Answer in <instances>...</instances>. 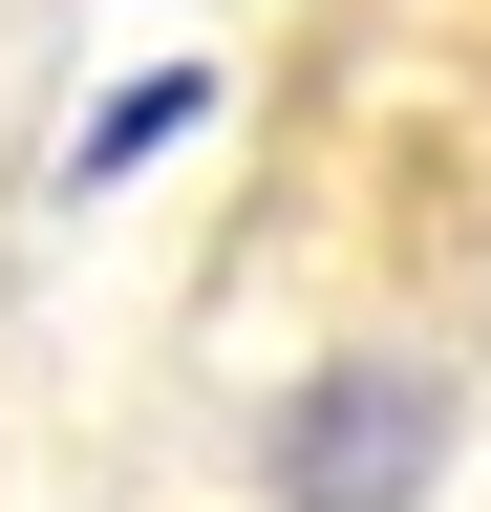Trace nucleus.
I'll return each mask as SVG.
<instances>
[{
	"instance_id": "nucleus-1",
	"label": "nucleus",
	"mask_w": 491,
	"mask_h": 512,
	"mask_svg": "<svg viewBox=\"0 0 491 512\" xmlns=\"http://www.w3.org/2000/svg\"><path fill=\"white\" fill-rule=\"evenodd\" d=\"M427 448H449L427 363H321V384L278 406V512H406Z\"/></svg>"
}]
</instances>
